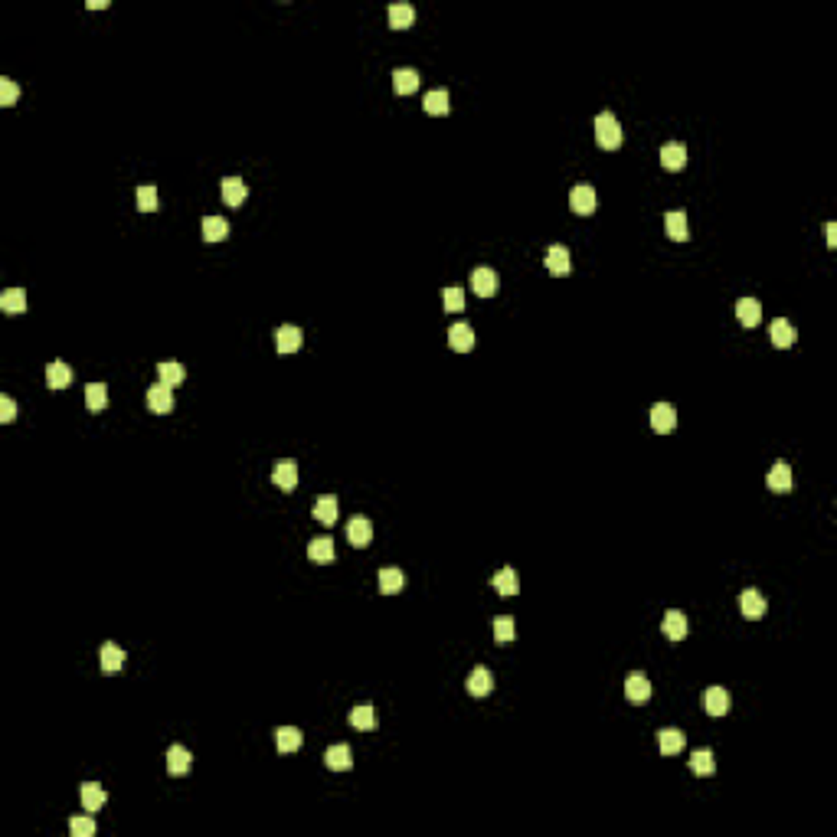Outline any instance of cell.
I'll return each mask as SVG.
<instances>
[{
  "instance_id": "obj_1",
  "label": "cell",
  "mask_w": 837,
  "mask_h": 837,
  "mask_svg": "<svg viewBox=\"0 0 837 837\" xmlns=\"http://www.w3.org/2000/svg\"><path fill=\"white\" fill-rule=\"evenodd\" d=\"M595 141H599L602 151H615V147H622V125H618V118L612 115V111L595 115Z\"/></svg>"
},
{
  "instance_id": "obj_2",
  "label": "cell",
  "mask_w": 837,
  "mask_h": 837,
  "mask_svg": "<svg viewBox=\"0 0 837 837\" xmlns=\"http://www.w3.org/2000/svg\"><path fill=\"white\" fill-rule=\"evenodd\" d=\"M498 271L494 269H474L471 271V291L478 298H490V295H498Z\"/></svg>"
},
{
  "instance_id": "obj_3",
  "label": "cell",
  "mask_w": 837,
  "mask_h": 837,
  "mask_svg": "<svg viewBox=\"0 0 837 837\" xmlns=\"http://www.w3.org/2000/svg\"><path fill=\"white\" fill-rule=\"evenodd\" d=\"M569 206H573L575 216H589V213L595 210V190L589 184L573 186V193H569Z\"/></svg>"
},
{
  "instance_id": "obj_4",
  "label": "cell",
  "mask_w": 837,
  "mask_h": 837,
  "mask_svg": "<svg viewBox=\"0 0 837 837\" xmlns=\"http://www.w3.org/2000/svg\"><path fill=\"white\" fill-rule=\"evenodd\" d=\"M677 425V412L670 403H654L651 406V429L661 432V435H668V432H674Z\"/></svg>"
},
{
  "instance_id": "obj_5",
  "label": "cell",
  "mask_w": 837,
  "mask_h": 837,
  "mask_svg": "<svg viewBox=\"0 0 837 837\" xmlns=\"http://www.w3.org/2000/svg\"><path fill=\"white\" fill-rule=\"evenodd\" d=\"M700 703H703V710L710 713V717H723V713L729 710V694L723 690V687H707L703 697H700Z\"/></svg>"
},
{
  "instance_id": "obj_6",
  "label": "cell",
  "mask_w": 837,
  "mask_h": 837,
  "mask_svg": "<svg viewBox=\"0 0 837 837\" xmlns=\"http://www.w3.org/2000/svg\"><path fill=\"white\" fill-rule=\"evenodd\" d=\"M769 337H772V344H775V347L788 350V347H795L798 330H795V324H788L785 318H778V321H772V327H769Z\"/></svg>"
},
{
  "instance_id": "obj_7",
  "label": "cell",
  "mask_w": 837,
  "mask_h": 837,
  "mask_svg": "<svg viewBox=\"0 0 837 837\" xmlns=\"http://www.w3.org/2000/svg\"><path fill=\"white\" fill-rule=\"evenodd\" d=\"M449 347L458 350V354H468V350L474 347V330H471V324H465V321L451 324V327H449Z\"/></svg>"
},
{
  "instance_id": "obj_8",
  "label": "cell",
  "mask_w": 837,
  "mask_h": 837,
  "mask_svg": "<svg viewBox=\"0 0 837 837\" xmlns=\"http://www.w3.org/2000/svg\"><path fill=\"white\" fill-rule=\"evenodd\" d=\"M625 697L631 703H644L648 697H651V680L641 674V670H634V674H628L625 680Z\"/></svg>"
},
{
  "instance_id": "obj_9",
  "label": "cell",
  "mask_w": 837,
  "mask_h": 837,
  "mask_svg": "<svg viewBox=\"0 0 837 837\" xmlns=\"http://www.w3.org/2000/svg\"><path fill=\"white\" fill-rule=\"evenodd\" d=\"M739 609H743L746 618H762L765 609H769V602H765V595H762L759 589H746V592L739 595Z\"/></svg>"
},
{
  "instance_id": "obj_10",
  "label": "cell",
  "mask_w": 837,
  "mask_h": 837,
  "mask_svg": "<svg viewBox=\"0 0 837 837\" xmlns=\"http://www.w3.org/2000/svg\"><path fill=\"white\" fill-rule=\"evenodd\" d=\"M147 409L157 415L170 412L174 409V396H170V386H164V383H154L151 389H147Z\"/></svg>"
},
{
  "instance_id": "obj_11",
  "label": "cell",
  "mask_w": 837,
  "mask_h": 837,
  "mask_svg": "<svg viewBox=\"0 0 837 837\" xmlns=\"http://www.w3.org/2000/svg\"><path fill=\"white\" fill-rule=\"evenodd\" d=\"M347 540L354 543V546H370V540H373V524L366 520V517H350V524H347Z\"/></svg>"
},
{
  "instance_id": "obj_12",
  "label": "cell",
  "mask_w": 837,
  "mask_h": 837,
  "mask_svg": "<svg viewBox=\"0 0 837 837\" xmlns=\"http://www.w3.org/2000/svg\"><path fill=\"white\" fill-rule=\"evenodd\" d=\"M245 196H249V186H245L239 177H226V180H223V203H226V206L239 210V206L245 203Z\"/></svg>"
},
{
  "instance_id": "obj_13",
  "label": "cell",
  "mask_w": 837,
  "mask_h": 837,
  "mask_svg": "<svg viewBox=\"0 0 837 837\" xmlns=\"http://www.w3.org/2000/svg\"><path fill=\"white\" fill-rule=\"evenodd\" d=\"M275 347H279V354H295L301 347V330L295 324H281L275 330Z\"/></svg>"
},
{
  "instance_id": "obj_14",
  "label": "cell",
  "mask_w": 837,
  "mask_h": 837,
  "mask_svg": "<svg viewBox=\"0 0 837 837\" xmlns=\"http://www.w3.org/2000/svg\"><path fill=\"white\" fill-rule=\"evenodd\" d=\"M79 798H82L85 811H99V808H105V802H108V795H105V788L99 785V782H85V785L79 788Z\"/></svg>"
},
{
  "instance_id": "obj_15",
  "label": "cell",
  "mask_w": 837,
  "mask_h": 837,
  "mask_svg": "<svg viewBox=\"0 0 837 837\" xmlns=\"http://www.w3.org/2000/svg\"><path fill=\"white\" fill-rule=\"evenodd\" d=\"M664 229H668V236L674 239V242H687V239H690V229H687V213L684 210H670L668 216H664Z\"/></svg>"
},
{
  "instance_id": "obj_16",
  "label": "cell",
  "mask_w": 837,
  "mask_h": 837,
  "mask_svg": "<svg viewBox=\"0 0 837 837\" xmlns=\"http://www.w3.org/2000/svg\"><path fill=\"white\" fill-rule=\"evenodd\" d=\"M736 318H739L743 327H755V324L762 321V305L755 298H739V301H736Z\"/></svg>"
},
{
  "instance_id": "obj_17",
  "label": "cell",
  "mask_w": 837,
  "mask_h": 837,
  "mask_svg": "<svg viewBox=\"0 0 837 837\" xmlns=\"http://www.w3.org/2000/svg\"><path fill=\"white\" fill-rule=\"evenodd\" d=\"M324 762H327V769H334V772H347L350 765H354V753H350L347 743L330 746L327 753H324Z\"/></svg>"
},
{
  "instance_id": "obj_18",
  "label": "cell",
  "mask_w": 837,
  "mask_h": 837,
  "mask_svg": "<svg viewBox=\"0 0 837 837\" xmlns=\"http://www.w3.org/2000/svg\"><path fill=\"white\" fill-rule=\"evenodd\" d=\"M271 481L279 484L281 490H295L298 488V465L291 461V458L279 461V465H275V471H271Z\"/></svg>"
},
{
  "instance_id": "obj_19",
  "label": "cell",
  "mask_w": 837,
  "mask_h": 837,
  "mask_svg": "<svg viewBox=\"0 0 837 837\" xmlns=\"http://www.w3.org/2000/svg\"><path fill=\"white\" fill-rule=\"evenodd\" d=\"M543 265H546L553 275H569V249L566 245H550L546 255H543Z\"/></svg>"
},
{
  "instance_id": "obj_20",
  "label": "cell",
  "mask_w": 837,
  "mask_h": 837,
  "mask_svg": "<svg viewBox=\"0 0 837 837\" xmlns=\"http://www.w3.org/2000/svg\"><path fill=\"white\" fill-rule=\"evenodd\" d=\"M494 690V677H490L488 668H474L468 674V694L471 697H488Z\"/></svg>"
},
{
  "instance_id": "obj_21",
  "label": "cell",
  "mask_w": 837,
  "mask_h": 837,
  "mask_svg": "<svg viewBox=\"0 0 837 837\" xmlns=\"http://www.w3.org/2000/svg\"><path fill=\"white\" fill-rule=\"evenodd\" d=\"M661 628H664V634H668L670 641H684L687 631H690V628H687V615L677 609H670L668 615H664V625Z\"/></svg>"
},
{
  "instance_id": "obj_22",
  "label": "cell",
  "mask_w": 837,
  "mask_h": 837,
  "mask_svg": "<svg viewBox=\"0 0 837 837\" xmlns=\"http://www.w3.org/2000/svg\"><path fill=\"white\" fill-rule=\"evenodd\" d=\"M661 164L668 170H684L687 167V147L677 141L664 144V147H661Z\"/></svg>"
},
{
  "instance_id": "obj_23",
  "label": "cell",
  "mask_w": 837,
  "mask_h": 837,
  "mask_svg": "<svg viewBox=\"0 0 837 837\" xmlns=\"http://www.w3.org/2000/svg\"><path fill=\"white\" fill-rule=\"evenodd\" d=\"M99 654H102V670L105 674H118V670L125 668V651H121L115 641H105Z\"/></svg>"
},
{
  "instance_id": "obj_24",
  "label": "cell",
  "mask_w": 837,
  "mask_h": 837,
  "mask_svg": "<svg viewBox=\"0 0 837 837\" xmlns=\"http://www.w3.org/2000/svg\"><path fill=\"white\" fill-rule=\"evenodd\" d=\"M190 762H193L190 749H184V746H170V753H167V772L170 775H186V772H190Z\"/></svg>"
},
{
  "instance_id": "obj_25",
  "label": "cell",
  "mask_w": 837,
  "mask_h": 837,
  "mask_svg": "<svg viewBox=\"0 0 837 837\" xmlns=\"http://www.w3.org/2000/svg\"><path fill=\"white\" fill-rule=\"evenodd\" d=\"M350 726L364 729V733L376 729V710H373V703H356L354 710H350Z\"/></svg>"
},
{
  "instance_id": "obj_26",
  "label": "cell",
  "mask_w": 837,
  "mask_h": 837,
  "mask_svg": "<svg viewBox=\"0 0 837 837\" xmlns=\"http://www.w3.org/2000/svg\"><path fill=\"white\" fill-rule=\"evenodd\" d=\"M769 488L775 490V494H788L792 490V468L785 465V461H775L769 471Z\"/></svg>"
},
{
  "instance_id": "obj_27",
  "label": "cell",
  "mask_w": 837,
  "mask_h": 837,
  "mask_svg": "<svg viewBox=\"0 0 837 837\" xmlns=\"http://www.w3.org/2000/svg\"><path fill=\"white\" fill-rule=\"evenodd\" d=\"M658 746H661V753L664 755H674V753H680L687 746V739H684V733L680 729H674V726H668V729H661L658 733Z\"/></svg>"
},
{
  "instance_id": "obj_28",
  "label": "cell",
  "mask_w": 837,
  "mask_h": 837,
  "mask_svg": "<svg viewBox=\"0 0 837 837\" xmlns=\"http://www.w3.org/2000/svg\"><path fill=\"white\" fill-rule=\"evenodd\" d=\"M314 520L324 527H330L334 520H337V498H330V494H324V498L314 500Z\"/></svg>"
},
{
  "instance_id": "obj_29",
  "label": "cell",
  "mask_w": 837,
  "mask_h": 837,
  "mask_svg": "<svg viewBox=\"0 0 837 837\" xmlns=\"http://www.w3.org/2000/svg\"><path fill=\"white\" fill-rule=\"evenodd\" d=\"M419 82H422V79H419L415 69H396V72H393V89H396L399 95H412L415 89H419Z\"/></svg>"
},
{
  "instance_id": "obj_30",
  "label": "cell",
  "mask_w": 837,
  "mask_h": 837,
  "mask_svg": "<svg viewBox=\"0 0 837 837\" xmlns=\"http://www.w3.org/2000/svg\"><path fill=\"white\" fill-rule=\"evenodd\" d=\"M69 380H72V370H69L62 360H52V364L46 366V386L50 389H66Z\"/></svg>"
},
{
  "instance_id": "obj_31",
  "label": "cell",
  "mask_w": 837,
  "mask_h": 837,
  "mask_svg": "<svg viewBox=\"0 0 837 837\" xmlns=\"http://www.w3.org/2000/svg\"><path fill=\"white\" fill-rule=\"evenodd\" d=\"M403 583H406L403 569H396V566L380 569V592H383V595H396L399 589H403Z\"/></svg>"
},
{
  "instance_id": "obj_32",
  "label": "cell",
  "mask_w": 837,
  "mask_h": 837,
  "mask_svg": "<svg viewBox=\"0 0 837 837\" xmlns=\"http://www.w3.org/2000/svg\"><path fill=\"white\" fill-rule=\"evenodd\" d=\"M422 108L429 111V115H449V92L445 89H432V92H425L422 99Z\"/></svg>"
},
{
  "instance_id": "obj_33",
  "label": "cell",
  "mask_w": 837,
  "mask_h": 837,
  "mask_svg": "<svg viewBox=\"0 0 837 837\" xmlns=\"http://www.w3.org/2000/svg\"><path fill=\"white\" fill-rule=\"evenodd\" d=\"M85 406L92 409V412H102V409L108 406V386H105V383H89V386H85Z\"/></svg>"
},
{
  "instance_id": "obj_34",
  "label": "cell",
  "mask_w": 837,
  "mask_h": 837,
  "mask_svg": "<svg viewBox=\"0 0 837 837\" xmlns=\"http://www.w3.org/2000/svg\"><path fill=\"white\" fill-rule=\"evenodd\" d=\"M229 236V223L223 216H203V239L206 242H223Z\"/></svg>"
},
{
  "instance_id": "obj_35",
  "label": "cell",
  "mask_w": 837,
  "mask_h": 837,
  "mask_svg": "<svg viewBox=\"0 0 837 837\" xmlns=\"http://www.w3.org/2000/svg\"><path fill=\"white\" fill-rule=\"evenodd\" d=\"M412 20H415V10L409 7V4H393V7H389V26H393V30H409Z\"/></svg>"
},
{
  "instance_id": "obj_36",
  "label": "cell",
  "mask_w": 837,
  "mask_h": 837,
  "mask_svg": "<svg viewBox=\"0 0 837 837\" xmlns=\"http://www.w3.org/2000/svg\"><path fill=\"white\" fill-rule=\"evenodd\" d=\"M275 743H279V753H298V749H301V729L281 726L279 733H275Z\"/></svg>"
},
{
  "instance_id": "obj_37",
  "label": "cell",
  "mask_w": 837,
  "mask_h": 837,
  "mask_svg": "<svg viewBox=\"0 0 837 837\" xmlns=\"http://www.w3.org/2000/svg\"><path fill=\"white\" fill-rule=\"evenodd\" d=\"M490 583H494V589H498L500 595H517V592H520V583H517V573H514V569H510V566H504V569H500V573L494 575Z\"/></svg>"
},
{
  "instance_id": "obj_38",
  "label": "cell",
  "mask_w": 837,
  "mask_h": 837,
  "mask_svg": "<svg viewBox=\"0 0 837 837\" xmlns=\"http://www.w3.org/2000/svg\"><path fill=\"white\" fill-rule=\"evenodd\" d=\"M308 556H311L314 563H330V559H334V540H330V537L311 540L308 543Z\"/></svg>"
},
{
  "instance_id": "obj_39",
  "label": "cell",
  "mask_w": 837,
  "mask_h": 837,
  "mask_svg": "<svg viewBox=\"0 0 837 837\" xmlns=\"http://www.w3.org/2000/svg\"><path fill=\"white\" fill-rule=\"evenodd\" d=\"M184 376H186V370L180 364H174V360L157 366V383H164V386H170V389L177 386V383H184Z\"/></svg>"
},
{
  "instance_id": "obj_40",
  "label": "cell",
  "mask_w": 837,
  "mask_h": 837,
  "mask_svg": "<svg viewBox=\"0 0 837 837\" xmlns=\"http://www.w3.org/2000/svg\"><path fill=\"white\" fill-rule=\"evenodd\" d=\"M0 308L7 314H23L26 311V295L20 291V288H7L4 295H0Z\"/></svg>"
},
{
  "instance_id": "obj_41",
  "label": "cell",
  "mask_w": 837,
  "mask_h": 837,
  "mask_svg": "<svg viewBox=\"0 0 837 837\" xmlns=\"http://www.w3.org/2000/svg\"><path fill=\"white\" fill-rule=\"evenodd\" d=\"M690 769H694L697 775H713V772H717V759H713L710 749H697V753L690 755Z\"/></svg>"
},
{
  "instance_id": "obj_42",
  "label": "cell",
  "mask_w": 837,
  "mask_h": 837,
  "mask_svg": "<svg viewBox=\"0 0 837 837\" xmlns=\"http://www.w3.org/2000/svg\"><path fill=\"white\" fill-rule=\"evenodd\" d=\"M442 305H445V311H461L465 308V291L458 285L442 288Z\"/></svg>"
},
{
  "instance_id": "obj_43",
  "label": "cell",
  "mask_w": 837,
  "mask_h": 837,
  "mask_svg": "<svg viewBox=\"0 0 837 837\" xmlns=\"http://www.w3.org/2000/svg\"><path fill=\"white\" fill-rule=\"evenodd\" d=\"M137 210H141V213H154V210H157V190H154L151 184L137 186Z\"/></svg>"
},
{
  "instance_id": "obj_44",
  "label": "cell",
  "mask_w": 837,
  "mask_h": 837,
  "mask_svg": "<svg viewBox=\"0 0 837 837\" xmlns=\"http://www.w3.org/2000/svg\"><path fill=\"white\" fill-rule=\"evenodd\" d=\"M494 638L498 641H514V618L510 615H500V618H494Z\"/></svg>"
},
{
  "instance_id": "obj_45",
  "label": "cell",
  "mask_w": 837,
  "mask_h": 837,
  "mask_svg": "<svg viewBox=\"0 0 837 837\" xmlns=\"http://www.w3.org/2000/svg\"><path fill=\"white\" fill-rule=\"evenodd\" d=\"M17 99H20L17 82H10V79H0V105H4V108H10V105H17Z\"/></svg>"
},
{
  "instance_id": "obj_46",
  "label": "cell",
  "mask_w": 837,
  "mask_h": 837,
  "mask_svg": "<svg viewBox=\"0 0 837 837\" xmlns=\"http://www.w3.org/2000/svg\"><path fill=\"white\" fill-rule=\"evenodd\" d=\"M69 834L72 837H92L95 834V821L92 818H72L69 821Z\"/></svg>"
},
{
  "instance_id": "obj_47",
  "label": "cell",
  "mask_w": 837,
  "mask_h": 837,
  "mask_svg": "<svg viewBox=\"0 0 837 837\" xmlns=\"http://www.w3.org/2000/svg\"><path fill=\"white\" fill-rule=\"evenodd\" d=\"M17 419V403L10 396H0V422H13Z\"/></svg>"
},
{
  "instance_id": "obj_48",
  "label": "cell",
  "mask_w": 837,
  "mask_h": 837,
  "mask_svg": "<svg viewBox=\"0 0 837 837\" xmlns=\"http://www.w3.org/2000/svg\"><path fill=\"white\" fill-rule=\"evenodd\" d=\"M824 232H828V245L834 249V245H837V226H834V223H828V229H824Z\"/></svg>"
},
{
  "instance_id": "obj_49",
  "label": "cell",
  "mask_w": 837,
  "mask_h": 837,
  "mask_svg": "<svg viewBox=\"0 0 837 837\" xmlns=\"http://www.w3.org/2000/svg\"><path fill=\"white\" fill-rule=\"evenodd\" d=\"M89 7H92V10H102V7H108V0H89Z\"/></svg>"
}]
</instances>
